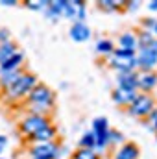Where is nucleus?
I'll return each instance as SVG.
<instances>
[{
    "instance_id": "1",
    "label": "nucleus",
    "mask_w": 157,
    "mask_h": 159,
    "mask_svg": "<svg viewBox=\"0 0 157 159\" xmlns=\"http://www.w3.org/2000/svg\"><path fill=\"white\" fill-rule=\"evenodd\" d=\"M26 107H28V113L50 117L56 107V93L46 83L39 81L26 96Z\"/></svg>"
},
{
    "instance_id": "2",
    "label": "nucleus",
    "mask_w": 157,
    "mask_h": 159,
    "mask_svg": "<svg viewBox=\"0 0 157 159\" xmlns=\"http://www.w3.org/2000/svg\"><path fill=\"white\" fill-rule=\"evenodd\" d=\"M39 83V78L30 72V70H24L22 76L13 81L9 87H6L2 91V98L7 102V104H15V102H20V100H26V96L30 94V91Z\"/></svg>"
},
{
    "instance_id": "3",
    "label": "nucleus",
    "mask_w": 157,
    "mask_h": 159,
    "mask_svg": "<svg viewBox=\"0 0 157 159\" xmlns=\"http://www.w3.org/2000/svg\"><path fill=\"white\" fill-rule=\"evenodd\" d=\"M52 120L50 117H43V115H34V113H26L19 119V133L22 139H26L30 143V139L39 131L43 129L44 126H48Z\"/></svg>"
},
{
    "instance_id": "4",
    "label": "nucleus",
    "mask_w": 157,
    "mask_h": 159,
    "mask_svg": "<svg viewBox=\"0 0 157 159\" xmlns=\"http://www.w3.org/2000/svg\"><path fill=\"white\" fill-rule=\"evenodd\" d=\"M157 106L155 98L152 96V94H146V93H139L137 96H135V100L126 107V111H128V115H131V117H137V119H146L152 111H154V107Z\"/></svg>"
},
{
    "instance_id": "5",
    "label": "nucleus",
    "mask_w": 157,
    "mask_h": 159,
    "mask_svg": "<svg viewBox=\"0 0 157 159\" xmlns=\"http://www.w3.org/2000/svg\"><path fill=\"white\" fill-rule=\"evenodd\" d=\"M107 65L115 72H131V70H137L135 54H129V52H124V50H118V48H115V52L107 57Z\"/></svg>"
},
{
    "instance_id": "6",
    "label": "nucleus",
    "mask_w": 157,
    "mask_h": 159,
    "mask_svg": "<svg viewBox=\"0 0 157 159\" xmlns=\"http://www.w3.org/2000/svg\"><path fill=\"white\" fill-rule=\"evenodd\" d=\"M63 154V146L54 141V143H41V144H30L28 146V156L34 159H59Z\"/></svg>"
},
{
    "instance_id": "7",
    "label": "nucleus",
    "mask_w": 157,
    "mask_h": 159,
    "mask_svg": "<svg viewBox=\"0 0 157 159\" xmlns=\"http://www.w3.org/2000/svg\"><path fill=\"white\" fill-rule=\"evenodd\" d=\"M109 122L105 117H98V119L92 120V128L91 131L94 133V139H96V146H94V152L96 154H102L107 146H109Z\"/></svg>"
},
{
    "instance_id": "8",
    "label": "nucleus",
    "mask_w": 157,
    "mask_h": 159,
    "mask_svg": "<svg viewBox=\"0 0 157 159\" xmlns=\"http://www.w3.org/2000/svg\"><path fill=\"white\" fill-rule=\"evenodd\" d=\"M63 17L70 19L72 22H85L87 17V6L83 0H65Z\"/></svg>"
},
{
    "instance_id": "9",
    "label": "nucleus",
    "mask_w": 157,
    "mask_h": 159,
    "mask_svg": "<svg viewBox=\"0 0 157 159\" xmlns=\"http://www.w3.org/2000/svg\"><path fill=\"white\" fill-rule=\"evenodd\" d=\"M137 59V72H146V70H155L157 67V54L152 48H139L135 52Z\"/></svg>"
},
{
    "instance_id": "10",
    "label": "nucleus",
    "mask_w": 157,
    "mask_h": 159,
    "mask_svg": "<svg viewBox=\"0 0 157 159\" xmlns=\"http://www.w3.org/2000/svg\"><path fill=\"white\" fill-rule=\"evenodd\" d=\"M157 87V72L155 70H146V72H137V91L152 94V91Z\"/></svg>"
},
{
    "instance_id": "11",
    "label": "nucleus",
    "mask_w": 157,
    "mask_h": 159,
    "mask_svg": "<svg viewBox=\"0 0 157 159\" xmlns=\"http://www.w3.org/2000/svg\"><path fill=\"white\" fill-rule=\"evenodd\" d=\"M57 141V128L50 122L48 126H44L43 129H39L32 139H30V144H41V143H54Z\"/></svg>"
},
{
    "instance_id": "12",
    "label": "nucleus",
    "mask_w": 157,
    "mask_h": 159,
    "mask_svg": "<svg viewBox=\"0 0 157 159\" xmlns=\"http://www.w3.org/2000/svg\"><path fill=\"white\" fill-rule=\"evenodd\" d=\"M118 50H124V52H129V54H135L139 50V44H137V35H135V30H128L124 34L118 35Z\"/></svg>"
},
{
    "instance_id": "13",
    "label": "nucleus",
    "mask_w": 157,
    "mask_h": 159,
    "mask_svg": "<svg viewBox=\"0 0 157 159\" xmlns=\"http://www.w3.org/2000/svg\"><path fill=\"white\" fill-rule=\"evenodd\" d=\"M139 94V91H128V89H120V87H115L113 91H111V98H113V102L120 106V107H128L133 100H135V96Z\"/></svg>"
},
{
    "instance_id": "14",
    "label": "nucleus",
    "mask_w": 157,
    "mask_h": 159,
    "mask_svg": "<svg viewBox=\"0 0 157 159\" xmlns=\"http://www.w3.org/2000/svg\"><path fill=\"white\" fill-rule=\"evenodd\" d=\"M69 35H70V39L76 41V43H85V41L91 39L92 32H91L87 22H72V26L69 30Z\"/></svg>"
},
{
    "instance_id": "15",
    "label": "nucleus",
    "mask_w": 157,
    "mask_h": 159,
    "mask_svg": "<svg viewBox=\"0 0 157 159\" xmlns=\"http://www.w3.org/2000/svg\"><path fill=\"white\" fill-rule=\"evenodd\" d=\"M24 52L19 48L7 61H4L2 65H0V74H4V72H13V70H19V69H24Z\"/></svg>"
},
{
    "instance_id": "16",
    "label": "nucleus",
    "mask_w": 157,
    "mask_h": 159,
    "mask_svg": "<svg viewBox=\"0 0 157 159\" xmlns=\"http://www.w3.org/2000/svg\"><path fill=\"white\" fill-rule=\"evenodd\" d=\"M139 156H141V150L135 143H124L113 154V159H139Z\"/></svg>"
},
{
    "instance_id": "17",
    "label": "nucleus",
    "mask_w": 157,
    "mask_h": 159,
    "mask_svg": "<svg viewBox=\"0 0 157 159\" xmlns=\"http://www.w3.org/2000/svg\"><path fill=\"white\" fill-rule=\"evenodd\" d=\"M117 87L128 89V91H137V70L117 72Z\"/></svg>"
},
{
    "instance_id": "18",
    "label": "nucleus",
    "mask_w": 157,
    "mask_h": 159,
    "mask_svg": "<svg viewBox=\"0 0 157 159\" xmlns=\"http://www.w3.org/2000/svg\"><path fill=\"white\" fill-rule=\"evenodd\" d=\"M63 9H65V0H50L48 2V7L44 9V15L50 19V20H57L63 17Z\"/></svg>"
},
{
    "instance_id": "19",
    "label": "nucleus",
    "mask_w": 157,
    "mask_h": 159,
    "mask_svg": "<svg viewBox=\"0 0 157 159\" xmlns=\"http://www.w3.org/2000/svg\"><path fill=\"white\" fill-rule=\"evenodd\" d=\"M115 48H117V44L111 39H107V37H100V39L96 41V44H94L96 54L102 56V57H109V56L115 52Z\"/></svg>"
},
{
    "instance_id": "20",
    "label": "nucleus",
    "mask_w": 157,
    "mask_h": 159,
    "mask_svg": "<svg viewBox=\"0 0 157 159\" xmlns=\"http://www.w3.org/2000/svg\"><path fill=\"white\" fill-rule=\"evenodd\" d=\"M96 6H98L102 11H107V13L124 11V0H98Z\"/></svg>"
},
{
    "instance_id": "21",
    "label": "nucleus",
    "mask_w": 157,
    "mask_h": 159,
    "mask_svg": "<svg viewBox=\"0 0 157 159\" xmlns=\"http://www.w3.org/2000/svg\"><path fill=\"white\" fill-rule=\"evenodd\" d=\"M24 70H26V69H19V70H13V72H4V74H0V89L4 91V89L9 87L13 81H17V80L22 76Z\"/></svg>"
},
{
    "instance_id": "22",
    "label": "nucleus",
    "mask_w": 157,
    "mask_h": 159,
    "mask_svg": "<svg viewBox=\"0 0 157 159\" xmlns=\"http://www.w3.org/2000/svg\"><path fill=\"white\" fill-rule=\"evenodd\" d=\"M17 50H19V46H17V43H15V41L2 43V44H0V65H2L4 61H7V59H9Z\"/></svg>"
},
{
    "instance_id": "23",
    "label": "nucleus",
    "mask_w": 157,
    "mask_h": 159,
    "mask_svg": "<svg viewBox=\"0 0 157 159\" xmlns=\"http://www.w3.org/2000/svg\"><path fill=\"white\" fill-rule=\"evenodd\" d=\"M135 35H137V44H139V48H150V46L154 44V41H155L148 32H144V30H141V28L135 30Z\"/></svg>"
},
{
    "instance_id": "24",
    "label": "nucleus",
    "mask_w": 157,
    "mask_h": 159,
    "mask_svg": "<svg viewBox=\"0 0 157 159\" xmlns=\"http://www.w3.org/2000/svg\"><path fill=\"white\" fill-rule=\"evenodd\" d=\"M141 30L148 32L154 39H157V19L155 17H144L141 20Z\"/></svg>"
},
{
    "instance_id": "25",
    "label": "nucleus",
    "mask_w": 157,
    "mask_h": 159,
    "mask_svg": "<svg viewBox=\"0 0 157 159\" xmlns=\"http://www.w3.org/2000/svg\"><path fill=\"white\" fill-rule=\"evenodd\" d=\"M70 159H100V154H96L91 148H78V150H74Z\"/></svg>"
},
{
    "instance_id": "26",
    "label": "nucleus",
    "mask_w": 157,
    "mask_h": 159,
    "mask_svg": "<svg viewBox=\"0 0 157 159\" xmlns=\"http://www.w3.org/2000/svg\"><path fill=\"white\" fill-rule=\"evenodd\" d=\"M94 146H96V139H94V133L89 129V131H85V133L81 135V139H79V148H91V150H94Z\"/></svg>"
},
{
    "instance_id": "27",
    "label": "nucleus",
    "mask_w": 157,
    "mask_h": 159,
    "mask_svg": "<svg viewBox=\"0 0 157 159\" xmlns=\"http://www.w3.org/2000/svg\"><path fill=\"white\" fill-rule=\"evenodd\" d=\"M48 2L50 0H26L24 6L28 9H32V11H44L48 7Z\"/></svg>"
},
{
    "instance_id": "28",
    "label": "nucleus",
    "mask_w": 157,
    "mask_h": 159,
    "mask_svg": "<svg viewBox=\"0 0 157 159\" xmlns=\"http://www.w3.org/2000/svg\"><path fill=\"white\" fill-rule=\"evenodd\" d=\"M126 141H124V135L117 131V129H109V144H117V148L120 144H124Z\"/></svg>"
},
{
    "instance_id": "29",
    "label": "nucleus",
    "mask_w": 157,
    "mask_h": 159,
    "mask_svg": "<svg viewBox=\"0 0 157 159\" xmlns=\"http://www.w3.org/2000/svg\"><path fill=\"white\" fill-rule=\"evenodd\" d=\"M144 124H148L152 129H155V128H157V106L154 107V111H152V113L144 119Z\"/></svg>"
},
{
    "instance_id": "30",
    "label": "nucleus",
    "mask_w": 157,
    "mask_h": 159,
    "mask_svg": "<svg viewBox=\"0 0 157 159\" xmlns=\"http://www.w3.org/2000/svg\"><path fill=\"white\" fill-rule=\"evenodd\" d=\"M141 7V2L139 0H124V11L128 9V11H135V9H139Z\"/></svg>"
},
{
    "instance_id": "31",
    "label": "nucleus",
    "mask_w": 157,
    "mask_h": 159,
    "mask_svg": "<svg viewBox=\"0 0 157 159\" xmlns=\"http://www.w3.org/2000/svg\"><path fill=\"white\" fill-rule=\"evenodd\" d=\"M9 41H13L11 39V32L7 28H0V44L2 43H9Z\"/></svg>"
},
{
    "instance_id": "32",
    "label": "nucleus",
    "mask_w": 157,
    "mask_h": 159,
    "mask_svg": "<svg viewBox=\"0 0 157 159\" xmlns=\"http://www.w3.org/2000/svg\"><path fill=\"white\" fill-rule=\"evenodd\" d=\"M6 146H7V137L6 135H0V154L6 150Z\"/></svg>"
},
{
    "instance_id": "33",
    "label": "nucleus",
    "mask_w": 157,
    "mask_h": 159,
    "mask_svg": "<svg viewBox=\"0 0 157 159\" xmlns=\"http://www.w3.org/2000/svg\"><path fill=\"white\" fill-rule=\"evenodd\" d=\"M146 7H148L152 13H157V0H152V2H148V4H146Z\"/></svg>"
},
{
    "instance_id": "34",
    "label": "nucleus",
    "mask_w": 157,
    "mask_h": 159,
    "mask_svg": "<svg viewBox=\"0 0 157 159\" xmlns=\"http://www.w3.org/2000/svg\"><path fill=\"white\" fill-rule=\"evenodd\" d=\"M0 6H7V7H11V6H17V0H0Z\"/></svg>"
},
{
    "instance_id": "35",
    "label": "nucleus",
    "mask_w": 157,
    "mask_h": 159,
    "mask_svg": "<svg viewBox=\"0 0 157 159\" xmlns=\"http://www.w3.org/2000/svg\"><path fill=\"white\" fill-rule=\"evenodd\" d=\"M154 131H155V135H157V128H155V129H154Z\"/></svg>"
},
{
    "instance_id": "36",
    "label": "nucleus",
    "mask_w": 157,
    "mask_h": 159,
    "mask_svg": "<svg viewBox=\"0 0 157 159\" xmlns=\"http://www.w3.org/2000/svg\"><path fill=\"white\" fill-rule=\"evenodd\" d=\"M28 159H34V157H28Z\"/></svg>"
},
{
    "instance_id": "37",
    "label": "nucleus",
    "mask_w": 157,
    "mask_h": 159,
    "mask_svg": "<svg viewBox=\"0 0 157 159\" xmlns=\"http://www.w3.org/2000/svg\"><path fill=\"white\" fill-rule=\"evenodd\" d=\"M0 159H4V157H0Z\"/></svg>"
}]
</instances>
